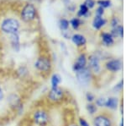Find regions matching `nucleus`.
Listing matches in <instances>:
<instances>
[{
	"label": "nucleus",
	"instance_id": "nucleus-22",
	"mask_svg": "<svg viewBox=\"0 0 126 126\" xmlns=\"http://www.w3.org/2000/svg\"><path fill=\"white\" fill-rule=\"evenodd\" d=\"M84 4L87 9H91V8H93V6H94L95 3H94L93 0H86L85 3H84Z\"/></svg>",
	"mask_w": 126,
	"mask_h": 126
},
{
	"label": "nucleus",
	"instance_id": "nucleus-24",
	"mask_svg": "<svg viewBox=\"0 0 126 126\" xmlns=\"http://www.w3.org/2000/svg\"><path fill=\"white\" fill-rule=\"evenodd\" d=\"M87 100L88 101H93V100H94V96L92 94V93H87Z\"/></svg>",
	"mask_w": 126,
	"mask_h": 126
},
{
	"label": "nucleus",
	"instance_id": "nucleus-16",
	"mask_svg": "<svg viewBox=\"0 0 126 126\" xmlns=\"http://www.w3.org/2000/svg\"><path fill=\"white\" fill-rule=\"evenodd\" d=\"M87 11H88V9H87L86 6H85L84 3H83L82 5L80 6V9H79V11H78V15L79 16H84L87 13Z\"/></svg>",
	"mask_w": 126,
	"mask_h": 126
},
{
	"label": "nucleus",
	"instance_id": "nucleus-23",
	"mask_svg": "<svg viewBox=\"0 0 126 126\" xmlns=\"http://www.w3.org/2000/svg\"><path fill=\"white\" fill-rule=\"evenodd\" d=\"M103 9L102 7H99L98 9H97V11H96V15L97 16H102L103 15Z\"/></svg>",
	"mask_w": 126,
	"mask_h": 126
},
{
	"label": "nucleus",
	"instance_id": "nucleus-1",
	"mask_svg": "<svg viewBox=\"0 0 126 126\" xmlns=\"http://www.w3.org/2000/svg\"><path fill=\"white\" fill-rule=\"evenodd\" d=\"M2 30L5 33L8 34H16L19 30V23L16 19L13 18H9V19H6L3 21L1 25Z\"/></svg>",
	"mask_w": 126,
	"mask_h": 126
},
{
	"label": "nucleus",
	"instance_id": "nucleus-12",
	"mask_svg": "<svg viewBox=\"0 0 126 126\" xmlns=\"http://www.w3.org/2000/svg\"><path fill=\"white\" fill-rule=\"evenodd\" d=\"M105 106L110 109H116L118 107V99L116 97H109L107 99Z\"/></svg>",
	"mask_w": 126,
	"mask_h": 126
},
{
	"label": "nucleus",
	"instance_id": "nucleus-18",
	"mask_svg": "<svg viewBox=\"0 0 126 126\" xmlns=\"http://www.w3.org/2000/svg\"><path fill=\"white\" fill-rule=\"evenodd\" d=\"M97 3L100 5V7H102L103 9V8L109 7L110 4H111V2L109 1V0H100V1L97 2Z\"/></svg>",
	"mask_w": 126,
	"mask_h": 126
},
{
	"label": "nucleus",
	"instance_id": "nucleus-3",
	"mask_svg": "<svg viewBox=\"0 0 126 126\" xmlns=\"http://www.w3.org/2000/svg\"><path fill=\"white\" fill-rule=\"evenodd\" d=\"M34 120L35 122V124H37L40 126H45L47 125L49 121V117L47 113L45 111L39 110L36 111L34 114Z\"/></svg>",
	"mask_w": 126,
	"mask_h": 126
},
{
	"label": "nucleus",
	"instance_id": "nucleus-10",
	"mask_svg": "<svg viewBox=\"0 0 126 126\" xmlns=\"http://www.w3.org/2000/svg\"><path fill=\"white\" fill-rule=\"evenodd\" d=\"M93 123H94L95 126H111L110 120L103 115H99L95 118Z\"/></svg>",
	"mask_w": 126,
	"mask_h": 126
},
{
	"label": "nucleus",
	"instance_id": "nucleus-26",
	"mask_svg": "<svg viewBox=\"0 0 126 126\" xmlns=\"http://www.w3.org/2000/svg\"><path fill=\"white\" fill-rule=\"evenodd\" d=\"M3 90H2V88L0 87V101L3 99Z\"/></svg>",
	"mask_w": 126,
	"mask_h": 126
},
{
	"label": "nucleus",
	"instance_id": "nucleus-13",
	"mask_svg": "<svg viewBox=\"0 0 126 126\" xmlns=\"http://www.w3.org/2000/svg\"><path fill=\"white\" fill-rule=\"evenodd\" d=\"M106 24V20H104L103 18L100 17V16H97L95 17L94 20H93V26L96 29H100L102 26H103Z\"/></svg>",
	"mask_w": 126,
	"mask_h": 126
},
{
	"label": "nucleus",
	"instance_id": "nucleus-7",
	"mask_svg": "<svg viewBox=\"0 0 126 126\" xmlns=\"http://www.w3.org/2000/svg\"><path fill=\"white\" fill-rule=\"evenodd\" d=\"M86 64H87L86 56H85L84 54H82V55H80L78 57L76 63H75L74 65H73V70L76 71V72L77 71H79V70H82V69H84Z\"/></svg>",
	"mask_w": 126,
	"mask_h": 126
},
{
	"label": "nucleus",
	"instance_id": "nucleus-20",
	"mask_svg": "<svg viewBox=\"0 0 126 126\" xmlns=\"http://www.w3.org/2000/svg\"><path fill=\"white\" fill-rule=\"evenodd\" d=\"M87 111L91 113V114H93V113H96V111H97L96 106H95V105H93V104H88L87 106Z\"/></svg>",
	"mask_w": 126,
	"mask_h": 126
},
{
	"label": "nucleus",
	"instance_id": "nucleus-21",
	"mask_svg": "<svg viewBox=\"0 0 126 126\" xmlns=\"http://www.w3.org/2000/svg\"><path fill=\"white\" fill-rule=\"evenodd\" d=\"M106 101L107 99H105L104 97H100V98H98L97 100V105L99 107H103L105 106V104H106Z\"/></svg>",
	"mask_w": 126,
	"mask_h": 126
},
{
	"label": "nucleus",
	"instance_id": "nucleus-11",
	"mask_svg": "<svg viewBox=\"0 0 126 126\" xmlns=\"http://www.w3.org/2000/svg\"><path fill=\"white\" fill-rule=\"evenodd\" d=\"M72 39L73 43L76 44L77 46H83L86 43V38L82 35H79V34L73 35Z\"/></svg>",
	"mask_w": 126,
	"mask_h": 126
},
{
	"label": "nucleus",
	"instance_id": "nucleus-15",
	"mask_svg": "<svg viewBox=\"0 0 126 126\" xmlns=\"http://www.w3.org/2000/svg\"><path fill=\"white\" fill-rule=\"evenodd\" d=\"M62 81V78L61 76L57 74H55L52 76L51 77V86L52 88H55V87H58V85L61 83Z\"/></svg>",
	"mask_w": 126,
	"mask_h": 126
},
{
	"label": "nucleus",
	"instance_id": "nucleus-6",
	"mask_svg": "<svg viewBox=\"0 0 126 126\" xmlns=\"http://www.w3.org/2000/svg\"><path fill=\"white\" fill-rule=\"evenodd\" d=\"M49 99L52 101H59L62 99L63 97V91L59 87H55L50 90V93H49Z\"/></svg>",
	"mask_w": 126,
	"mask_h": 126
},
{
	"label": "nucleus",
	"instance_id": "nucleus-25",
	"mask_svg": "<svg viewBox=\"0 0 126 126\" xmlns=\"http://www.w3.org/2000/svg\"><path fill=\"white\" fill-rule=\"evenodd\" d=\"M79 123H80V125L81 126H89L88 123L84 119H80V120H79Z\"/></svg>",
	"mask_w": 126,
	"mask_h": 126
},
{
	"label": "nucleus",
	"instance_id": "nucleus-2",
	"mask_svg": "<svg viewBox=\"0 0 126 126\" xmlns=\"http://www.w3.org/2000/svg\"><path fill=\"white\" fill-rule=\"evenodd\" d=\"M21 17L26 22L33 20L35 17V8L32 4H27L23 9V11L21 13Z\"/></svg>",
	"mask_w": 126,
	"mask_h": 126
},
{
	"label": "nucleus",
	"instance_id": "nucleus-9",
	"mask_svg": "<svg viewBox=\"0 0 126 126\" xmlns=\"http://www.w3.org/2000/svg\"><path fill=\"white\" fill-rule=\"evenodd\" d=\"M89 65L90 68L93 70V72L98 73L100 71V63H99V59L97 57L92 55L89 58Z\"/></svg>",
	"mask_w": 126,
	"mask_h": 126
},
{
	"label": "nucleus",
	"instance_id": "nucleus-8",
	"mask_svg": "<svg viewBox=\"0 0 126 126\" xmlns=\"http://www.w3.org/2000/svg\"><path fill=\"white\" fill-rule=\"evenodd\" d=\"M106 67L108 70L112 71V72H117V71H119L121 69L122 63H121V61L119 59L110 60L107 63Z\"/></svg>",
	"mask_w": 126,
	"mask_h": 126
},
{
	"label": "nucleus",
	"instance_id": "nucleus-4",
	"mask_svg": "<svg viewBox=\"0 0 126 126\" xmlns=\"http://www.w3.org/2000/svg\"><path fill=\"white\" fill-rule=\"evenodd\" d=\"M77 77H78V80L81 84L87 85L89 82L91 78L90 71L86 68L82 69V70L79 71H77Z\"/></svg>",
	"mask_w": 126,
	"mask_h": 126
},
{
	"label": "nucleus",
	"instance_id": "nucleus-17",
	"mask_svg": "<svg viewBox=\"0 0 126 126\" xmlns=\"http://www.w3.org/2000/svg\"><path fill=\"white\" fill-rule=\"evenodd\" d=\"M71 25L74 29H78L79 27V25H81V21L80 20L78 19V18H75V19H72L71 20Z\"/></svg>",
	"mask_w": 126,
	"mask_h": 126
},
{
	"label": "nucleus",
	"instance_id": "nucleus-5",
	"mask_svg": "<svg viewBox=\"0 0 126 126\" xmlns=\"http://www.w3.org/2000/svg\"><path fill=\"white\" fill-rule=\"evenodd\" d=\"M35 66L39 70L46 72L50 69V62L46 58L42 57V58H38V60L35 63Z\"/></svg>",
	"mask_w": 126,
	"mask_h": 126
},
{
	"label": "nucleus",
	"instance_id": "nucleus-19",
	"mask_svg": "<svg viewBox=\"0 0 126 126\" xmlns=\"http://www.w3.org/2000/svg\"><path fill=\"white\" fill-rule=\"evenodd\" d=\"M60 26L62 30H66L69 26V22L66 20L63 19L60 21Z\"/></svg>",
	"mask_w": 126,
	"mask_h": 126
},
{
	"label": "nucleus",
	"instance_id": "nucleus-14",
	"mask_svg": "<svg viewBox=\"0 0 126 126\" xmlns=\"http://www.w3.org/2000/svg\"><path fill=\"white\" fill-rule=\"evenodd\" d=\"M102 39L103 43L106 46H111L113 43V36L109 33H103L102 35Z\"/></svg>",
	"mask_w": 126,
	"mask_h": 126
},
{
	"label": "nucleus",
	"instance_id": "nucleus-27",
	"mask_svg": "<svg viewBox=\"0 0 126 126\" xmlns=\"http://www.w3.org/2000/svg\"><path fill=\"white\" fill-rule=\"evenodd\" d=\"M71 126H78V125H71Z\"/></svg>",
	"mask_w": 126,
	"mask_h": 126
}]
</instances>
